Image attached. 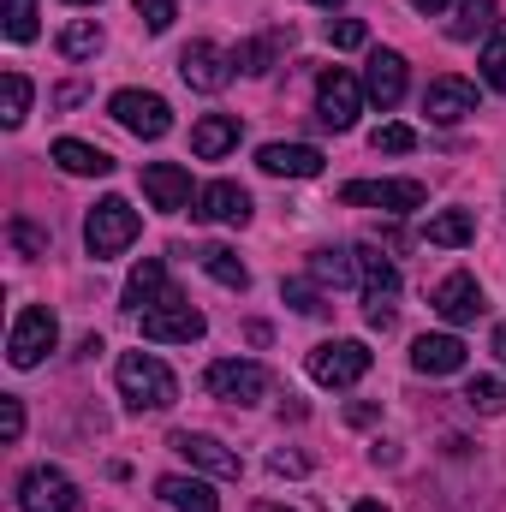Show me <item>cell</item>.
<instances>
[{"label": "cell", "instance_id": "cell-45", "mask_svg": "<svg viewBox=\"0 0 506 512\" xmlns=\"http://www.w3.org/2000/svg\"><path fill=\"white\" fill-rule=\"evenodd\" d=\"M316 6H340V0H316Z\"/></svg>", "mask_w": 506, "mask_h": 512}, {"label": "cell", "instance_id": "cell-20", "mask_svg": "<svg viewBox=\"0 0 506 512\" xmlns=\"http://www.w3.org/2000/svg\"><path fill=\"white\" fill-rule=\"evenodd\" d=\"M465 340L459 334H423L417 346H411V370L417 376H459L465 370Z\"/></svg>", "mask_w": 506, "mask_h": 512}, {"label": "cell", "instance_id": "cell-5", "mask_svg": "<svg viewBox=\"0 0 506 512\" xmlns=\"http://www.w3.org/2000/svg\"><path fill=\"white\" fill-rule=\"evenodd\" d=\"M370 376V346L364 340H322L310 352V382L322 387H358Z\"/></svg>", "mask_w": 506, "mask_h": 512}, {"label": "cell", "instance_id": "cell-17", "mask_svg": "<svg viewBox=\"0 0 506 512\" xmlns=\"http://www.w3.org/2000/svg\"><path fill=\"white\" fill-rule=\"evenodd\" d=\"M364 102H376L381 114L405 102V54H393V48L370 54V66H364Z\"/></svg>", "mask_w": 506, "mask_h": 512}, {"label": "cell", "instance_id": "cell-42", "mask_svg": "<svg viewBox=\"0 0 506 512\" xmlns=\"http://www.w3.org/2000/svg\"><path fill=\"white\" fill-rule=\"evenodd\" d=\"M411 6H417V12H447L453 0H411Z\"/></svg>", "mask_w": 506, "mask_h": 512}, {"label": "cell", "instance_id": "cell-40", "mask_svg": "<svg viewBox=\"0 0 506 512\" xmlns=\"http://www.w3.org/2000/svg\"><path fill=\"white\" fill-rule=\"evenodd\" d=\"M12 245L24 256H48V233H36L30 221H12Z\"/></svg>", "mask_w": 506, "mask_h": 512}, {"label": "cell", "instance_id": "cell-26", "mask_svg": "<svg viewBox=\"0 0 506 512\" xmlns=\"http://www.w3.org/2000/svg\"><path fill=\"white\" fill-rule=\"evenodd\" d=\"M197 262H203V274H209V280H221L227 292H245V286H251V268L239 262V251H227V245L197 251Z\"/></svg>", "mask_w": 506, "mask_h": 512}, {"label": "cell", "instance_id": "cell-22", "mask_svg": "<svg viewBox=\"0 0 506 512\" xmlns=\"http://www.w3.org/2000/svg\"><path fill=\"white\" fill-rule=\"evenodd\" d=\"M54 161H60L72 179H108V173H114V155L96 149V143H84V137H60V143H54Z\"/></svg>", "mask_w": 506, "mask_h": 512}, {"label": "cell", "instance_id": "cell-6", "mask_svg": "<svg viewBox=\"0 0 506 512\" xmlns=\"http://www.w3.org/2000/svg\"><path fill=\"white\" fill-rule=\"evenodd\" d=\"M316 114H322V126L352 131L358 114H364V84H358L346 66H328V72L316 78Z\"/></svg>", "mask_w": 506, "mask_h": 512}, {"label": "cell", "instance_id": "cell-28", "mask_svg": "<svg viewBox=\"0 0 506 512\" xmlns=\"http://www.w3.org/2000/svg\"><path fill=\"white\" fill-rule=\"evenodd\" d=\"M60 54H66V60H96V54H102V24H96V18H72V24L60 30Z\"/></svg>", "mask_w": 506, "mask_h": 512}, {"label": "cell", "instance_id": "cell-27", "mask_svg": "<svg viewBox=\"0 0 506 512\" xmlns=\"http://www.w3.org/2000/svg\"><path fill=\"white\" fill-rule=\"evenodd\" d=\"M310 280H316V286H334V292L352 286V280H358V251H334V245L316 251L310 256Z\"/></svg>", "mask_w": 506, "mask_h": 512}, {"label": "cell", "instance_id": "cell-24", "mask_svg": "<svg viewBox=\"0 0 506 512\" xmlns=\"http://www.w3.org/2000/svg\"><path fill=\"white\" fill-rule=\"evenodd\" d=\"M155 495H161L167 507H179V512H221L215 489H209L203 477H161V483H155Z\"/></svg>", "mask_w": 506, "mask_h": 512}, {"label": "cell", "instance_id": "cell-3", "mask_svg": "<svg viewBox=\"0 0 506 512\" xmlns=\"http://www.w3.org/2000/svg\"><path fill=\"white\" fill-rule=\"evenodd\" d=\"M54 346H60V316H54L48 304H24L18 322H12V334H6V358H12L18 370H36Z\"/></svg>", "mask_w": 506, "mask_h": 512}, {"label": "cell", "instance_id": "cell-37", "mask_svg": "<svg viewBox=\"0 0 506 512\" xmlns=\"http://www.w3.org/2000/svg\"><path fill=\"white\" fill-rule=\"evenodd\" d=\"M328 42H334V48H364V42H370V24H364V18H334V24H328Z\"/></svg>", "mask_w": 506, "mask_h": 512}, {"label": "cell", "instance_id": "cell-11", "mask_svg": "<svg viewBox=\"0 0 506 512\" xmlns=\"http://www.w3.org/2000/svg\"><path fill=\"white\" fill-rule=\"evenodd\" d=\"M167 447H173L191 471H203V477H221V483H239V477H245V459H239L233 447H221L215 435H191V429H179Z\"/></svg>", "mask_w": 506, "mask_h": 512}, {"label": "cell", "instance_id": "cell-29", "mask_svg": "<svg viewBox=\"0 0 506 512\" xmlns=\"http://www.w3.org/2000/svg\"><path fill=\"white\" fill-rule=\"evenodd\" d=\"M0 96H6V102H0V126L18 131L24 114H30V78H24V72H6V78H0Z\"/></svg>", "mask_w": 506, "mask_h": 512}, {"label": "cell", "instance_id": "cell-21", "mask_svg": "<svg viewBox=\"0 0 506 512\" xmlns=\"http://www.w3.org/2000/svg\"><path fill=\"white\" fill-rule=\"evenodd\" d=\"M233 149H239V114H203L191 126V155L197 161H221Z\"/></svg>", "mask_w": 506, "mask_h": 512}, {"label": "cell", "instance_id": "cell-9", "mask_svg": "<svg viewBox=\"0 0 506 512\" xmlns=\"http://www.w3.org/2000/svg\"><path fill=\"white\" fill-rule=\"evenodd\" d=\"M233 72H239V54H227L221 42H191V48L179 54V78H185L191 90H203V96H221V90L233 84Z\"/></svg>", "mask_w": 506, "mask_h": 512}, {"label": "cell", "instance_id": "cell-35", "mask_svg": "<svg viewBox=\"0 0 506 512\" xmlns=\"http://www.w3.org/2000/svg\"><path fill=\"white\" fill-rule=\"evenodd\" d=\"M483 84L506 96V36H489V48H483Z\"/></svg>", "mask_w": 506, "mask_h": 512}, {"label": "cell", "instance_id": "cell-18", "mask_svg": "<svg viewBox=\"0 0 506 512\" xmlns=\"http://www.w3.org/2000/svg\"><path fill=\"white\" fill-rule=\"evenodd\" d=\"M143 197H149L161 215H179V209H191V173H185L179 161H149V167H143Z\"/></svg>", "mask_w": 506, "mask_h": 512}, {"label": "cell", "instance_id": "cell-25", "mask_svg": "<svg viewBox=\"0 0 506 512\" xmlns=\"http://www.w3.org/2000/svg\"><path fill=\"white\" fill-rule=\"evenodd\" d=\"M501 24V6L495 0H459V18H453V42H477V36H489Z\"/></svg>", "mask_w": 506, "mask_h": 512}, {"label": "cell", "instance_id": "cell-7", "mask_svg": "<svg viewBox=\"0 0 506 512\" xmlns=\"http://www.w3.org/2000/svg\"><path fill=\"white\" fill-rule=\"evenodd\" d=\"M18 512H78V483L60 465H30L18 477Z\"/></svg>", "mask_w": 506, "mask_h": 512}, {"label": "cell", "instance_id": "cell-36", "mask_svg": "<svg viewBox=\"0 0 506 512\" xmlns=\"http://www.w3.org/2000/svg\"><path fill=\"white\" fill-rule=\"evenodd\" d=\"M274 48H280L274 36H256V42H245V48H239V66H245V72H256V78H262V72L274 66Z\"/></svg>", "mask_w": 506, "mask_h": 512}, {"label": "cell", "instance_id": "cell-2", "mask_svg": "<svg viewBox=\"0 0 506 512\" xmlns=\"http://www.w3.org/2000/svg\"><path fill=\"white\" fill-rule=\"evenodd\" d=\"M137 233H143V215L131 209L126 197H102V203L84 215V245H90L96 262L131 251V245H137Z\"/></svg>", "mask_w": 506, "mask_h": 512}, {"label": "cell", "instance_id": "cell-14", "mask_svg": "<svg viewBox=\"0 0 506 512\" xmlns=\"http://www.w3.org/2000/svg\"><path fill=\"white\" fill-rule=\"evenodd\" d=\"M191 215L209 221V227H245V221H251V191L233 185V179H215V185L197 191V209H191Z\"/></svg>", "mask_w": 506, "mask_h": 512}, {"label": "cell", "instance_id": "cell-13", "mask_svg": "<svg viewBox=\"0 0 506 512\" xmlns=\"http://www.w3.org/2000/svg\"><path fill=\"white\" fill-rule=\"evenodd\" d=\"M429 304H435V316H441V322H453V328H465V322H477V316L489 310V304H483L477 274H465V268H459V274H447V280L429 292Z\"/></svg>", "mask_w": 506, "mask_h": 512}, {"label": "cell", "instance_id": "cell-32", "mask_svg": "<svg viewBox=\"0 0 506 512\" xmlns=\"http://www.w3.org/2000/svg\"><path fill=\"white\" fill-rule=\"evenodd\" d=\"M6 42H36V0H6Z\"/></svg>", "mask_w": 506, "mask_h": 512}, {"label": "cell", "instance_id": "cell-12", "mask_svg": "<svg viewBox=\"0 0 506 512\" xmlns=\"http://www.w3.org/2000/svg\"><path fill=\"white\" fill-rule=\"evenodd\" d=\"M203 310L197 304H185V298H173V304H161V310H143V340H155V346H191V340H203Z\"/></svg>", "mask_w": 506, "mask_h": 512}, {"label": "cell", "instance_id": "cell-43", "mask_svg": "<svg viewBox=\"0 0 506 512\" xmlns=\"http://www.w3.org/2000/svg\"><path fill=\"white\" fill-rule=\"evenodd\" d=\"M352 512H387V507H381V501H358Z\"/></svg>", "mask_w": 506, "mask_h": 512}, {"label": "cell", "instance_id": "cell-39", "mask_svg": "<svg viewBox=\"0 0 506 512\" xmlns=\"http://www.w3.org/2000/svg\"><path fill=\"white\" fill-rule=\"evenodd\" d=\"M268 471H274V477H310V459H304V453L274 447V453H268Z\"/></svg>", "mask_w": 506, "mask_h": 512}, {"label": "cell", "instance_id": "cell-1", "mask_svg": "<svg viewBox=\"0 0 506 512\" xmlns=\"http://www.w3.org/2000/svg\"><path fill=\"white\" fill-rule=\"evenodd\" d=\"M114 382H120V399H126L131 411H167L179 399L173 370L161 358H149V352H126L120 370H114Z\"/></svg>", "mask_w": 506, "mask_h": 512}, {"label": "cell", "instance_id": "cell-10", "mask_svg": "<svg viewBox=\"0 0 506 512\" xmlns=\"http://www.w3.org/2000/svg\"><path fill=\"white\" fill-rule=\"evenodd\" d=\"M203 387H209L215 399H227V405H256V399L268 393V370L251 364V358H215L209 376H203Z\"/></svg>", "mask_w": 506, "mask_h": 512}, {"label": "cell", "instance_id": "cell-19", "mask_svg": "<svg viewBox=\"0 0 506 512\" xmlns=\"http://www.w3.org/2000/svg\"><path fill=\"white\" fill-rule=\"evenodd\" d=\"M179 292H173V280H167V262L161 256H143L137 268H131V280H126V310H161V304H173Z\"/></svg>", "mask_w": 506, "mask_h": 512}, {"label": "cell", "instance_id": "cell-8", "mask_svg": "<svg viewBox=\"0 0 506 512\" xmlns=\"http://www.w3.org/2000/svg\"><path fill=\"white\" fill-rule=\"evenodd\" d=\"M108 114H114L131 137H143V143H155V137L173 131V108H167V96H155V90H120V96L108 102Z\"/></svg>", "mask_w": 506, "mask_h": 512}, {"label": "cell", "instance_id": "cell-46", "mask_svg": "<svg viewBox=\"0 0 506 512\" xmlns=\"http://www.w3.org/2000/svg\"><path fill=\"white\" fill-rule=\"evenodd\" d=\"M268 512H292V507H268Z\"/></svg>", "mask_w": 506, "mask_h": 512}, {"label": "cell", "instance_id": "cell-15", "mask_svg": "<svg viewBox=\"0 0 506 512\" xmlns=\"http://www.w3.org/2000/svg\"><path fill=\"white\" fill-rule=\"evenodd\" d=\"M423 114H429L435 126L471 120V114H477V84H471V78H435V84L423 90Z\"/></svg>", "mask_w": 506, "mask_h": 512}, {"label": "cell", "instance_id": "cell-38", "mask_svg": "<svg viewBox=\"0 0 506 512\" xmlns=\"http://www.w3.org/2000/svg\"><path fill=\"white\" fill-rule=\"evenodd\" d=\"M0 435H6V441L24 435V399H18V393H0Z\"/></svg>", "mask_w": 506, "mask_h": 512}, {"label": "cell", "instance_id": "cell-34", "mask_svg": "<svg viewBox=\"0 0 506 512\" xmlns=\"http://www.w3.org/2000/svg\"><path fill=\"white\" fill-rule=\"evenodd\" d=\"M131 6H137V18H143V30H149V36L173 30V18H179V6H173V0H131Z\"/></svg>", "mask_w": 506, "mask_h": 512}, {"label": "cell", "instance_id": "cell-44", "mask_svg": "<svg viewBox=\"0 0 506 512\" xmlns=\"http://www.w3.org/2000/svg\"><path fill=\"white\" fill-rule=\"evenodd\" d=\"M66 6H102V0H66Z\"/></svg>", "mask_w": 506, "mask_h": 512}, {"label": "cell", "instance_id": "cell-30", "mask_svg": "<svg viewBox=\"0 0 506 512\" xmlns=\"http://www.w3.org/2000/svg\"><path fill=\"white\" fill-rule=\"evenodd\" d=\"M465 405L483 411V417H501L506 411V382L501 376H471V382H465Z\"/></svg>", "mask_w": 506, "mask_h": 512}, {"label": "cell", "instance_id": "cell-41", "mask_svg": "<svg viewBox=\"0 0 506 512\" xmlns=\"http://www.w3.org/2000/svg\"><path fill=\"white\" fill-rule=\"evenodd\" d=\"M489 352H495V358L506 364V322H495V340H489Z\"/></svg>", "mask_w": 506, "mask_h": 512}, {"label": "cell", "instance_id": "cell-4", "mask_svg": "<svg viewBox=\"0 0 506 512\" xmlns=\"http://www.w3.org/2000/svg\"><path fill=\"white\" fill-rule=\"evenodd\" d=\"M340 203L352 209H387V215H411L429 203V185L423 179H352L340 185Z\"/></svg>", "mask_w": 506, "mask_h": 512}, {"label": "cell", "instance_id": "cell-33", "mask_svg": "<svg viewBox=\"0 0 506 512\" xmlns=\"http://www.w3.org/2000/svg\"><path fill=\"white\" fill-rule=\"evenodd\" d=\"M370 149H376V155H405V149H417V131L411 126H376L370 131Z\"/></svg>", "mask_w": 506, "mask_h": 512}, {"label": "cell", "instance_id": "cell-23", "mask_svg": "<svg viewBox=\"0 0 506 512\" xmlns=\"http://www.w3.org/2000/svg\"><path fill=\"white\" fill-rule=\"evenodd\" d=\"M423 239L441 245V251H459V245L477 239V215H471V209H441V215L423 221Z\"/></svg>", "mask_w": 506, "mask_h": 512}, {"label": "cell", "instance_id": "cell-16", "mask_svg": "<svg viewBox=\"0 0 506 512\" xmlns=\"http://www.w3.org/2000/svg\"><path fill=\"white\" fill-rule=\"evenodd\" d=\"M256 167L274 173V179H316L328 167V155L316 143H262L256 149Z\"/></svg>", "mask_w": 506, "mask_h": 512}, {"label": "cell", "instance_id": "cell-31", "mask_svg": "<svg viewBox=\"0 0 506 512\" xmlns=\"http://www.w3.org/2000/svg\"><path fill=\"white\" fill-rule=\"evenodd\" d=\"M280 298H286L298 316H322V310H328L322 292H316V280H280Z\"/></svg>", "mask_w": 506, "mask_h": 512}]
</instances>
